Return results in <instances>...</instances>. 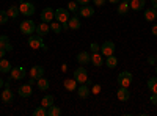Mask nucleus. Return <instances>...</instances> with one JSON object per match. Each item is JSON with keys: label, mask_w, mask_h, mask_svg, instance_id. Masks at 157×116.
<instances>
[{"label": "nucleus", "mask_w": 157, "mask_h": 116, "mask_svg": "<svg viewBox=\"0 0 157 116\" xmlns=\"http://www.w3.org/2000/svg\"><path fill=\"white\" fill-rule=\"evenodd\" d=\"M19 30H21L22 35L30 36V35H33L35 30H36V24H35L32 19H25V21H22V22L19 24Z\"/></svg>", "instance_id": "1"}, {"label": "nucleus", "mask_w": 157, "mask_h": 116, "mask_svg": "<svg viewBox=\"0 0 157 116\" xmlns=\"http://www.w3.org/2000/svg\"><path fill=\"white\" fill-rule=\"evenodd\" d=\"M132 80H134V77H132V74H130L129 71H121L120 74H118V85L120 86H127L129 88V85L132 83Z\"/></svg>", "instance_id": "2"}, {"label": "nucleus", "mask_w": 157, "mask_h": 116, "mask_svg": "<svg viewBox=\"0 0 157 116\" xmlns=\"http://www.w3.org/2000/svg\"><path fill=\"white\" fill-rule=\"evenodd\" d=\"M19 9H21V14L24 17H32L35 14V5L32 2H21Z\"/></svg>", "instance_id": "3"}, {"label": "nucleus", "mask_w": 157, "mask_h": 116, "mask_svg": "<svg viewBox=\"0 0 157 116\" xmlns=\"http://www.w3.org/2000/svg\"><path fill=\"white\" fill-rule=\"evenodd\" d=\"M29 47L30 49H46L44 47V43H43V36L39 35H30L29 36Z\"/></svg>", "instance_id": "4"}, {"label": "nucleus", "mask_w": 157, "mask_h": 116, "mask_svg": "<svg viewBox=\"0 0 157 116\" xmlns=\"http://www.w3.org/2000/svg\"><path fill=\"white\" fill-rule=\"evenodd\" d=\"M10 75H11V80H22L27 75V71H25L24 66H16V68H11Z\"/></svg>", "instance_id": "5"}, {"label": "nucleus", "mask_w": 157, "mask_h": 116, "mask_svg": "<svg viewBox=\"0 0 157 116\" xmlns=\"http://www.w3.org/2000/svg\"><path fill=\"white\" fill-rule=\"evenodd\" d=\"M69 17H71V16H69L68 8H57V9H55V21H58L60 24L68 22Z\"/></svg>", "instance_id": "6"}, {"label": "nucleus", "mask_w": 157, "mask_h": 116, "mask_svg": "<svg viewBox=\"0 0 157 116\" xmlns=\"http://www.w3.org/2000/svg\"><path fill=\"white\" fill-rule=\"evenodd\" d=\"M115 50H116V46H115L113 41H105V43L101 46V54H102V55H105V57L113 55V54H115Z\"/></svg>", "instance_id": "7"}, {"label": "nucleus", "mask_w": 157, "mask_h": 116, "mask_svg": "<svg viewBox=\"0 0 157 116\" xmlns=\"http://www.w3.org/2000/svg\"><path fill=\"white\" fill-rule=\"evenodd\" d=\"M54 19H55V11L52 9L50 6H46V8L41 11V21L46 22V24H50Z\"/></svg>", "instance_id": "8"}, {"label": "nucleus", "mask_w": 157, "mask_h": 116, "mask_svg": "<svg viewBox=\"0 0 157 116\" xmlns=\"http://www.w3.org/2000/svg\"><path fill=\"white\" fill-rule=\"evenodd\" d=\"M74 79H75L77 83H85V82L88 80V72H86V69H85V68H77V69L74 71Z\"/></svg>", "instance_id": "9"}, {"label": "nucleus", "mask_w": 157, "mask_h": 116, "mask_svg": "<svg viewBox=\"0 0 157 116\" xmlns=\"http://www.w3.org/2000/svg\"><path fill=\"white\" fill-rule=\"evenodd\" d=\"M78 14H80V17L90 19V17L94 16V8L91 5H82L80 8H78Z\"/></svg>", "instance_id": "10"}, {"label": "nucleus", "mask_w": 157, "mask_h": 116, "mask_svg": "<svg viewBox=\"0 0 157 116\" xmlns=\"http://www.w3.org/2000/svg\"><path fill=\"white\" fill-rule=\"evenodd\" d=\"M17 94L21 97H30L33 94V89H32V85L30 83H24L17 88Z\"/></svg>", "instance_id": "11"}, {"label": "nucleus", "mask_w": 157, "mask_h": 116, "mask_svg": "<svg viewBox=\"0 0 157 116\" xmlns=\"http://www.w3.org/2000/svg\"><path fill=\"white\" fill-rule=\"evenodd\" d=\"M2 102L3 104H13V100H14V93L10 89V86H5V89H3V93H2Z\"/></svg>", "instance_id": "12"}, {"label": "nucleus", "mask_w": 157, "mask_h": 116, "mask_svg": "<svg viewBox=\"0 0 157 116\" xmlns=\"http://www.w3.org/2000/svg\"><path fill=\"white\" fill-rule=\"evenodd\" d=\"M116 97L120 99L121 102H126L130 99V91H129V88L127 86H120V89L116 91Z\"/></svg>", "instance_id": "13"}, {"label": "nucleus", "mask_w": 157, "mask_h": 116, "mask_svg": "<svg viewBox=\"0 0 157 116\" xmlns=\"http://www.w3.org/2000/svg\"><path fill=\"white\" fill-rule=\"evenodd\" d=\"M68 25H69V30H78L82 27V22H80V19H78V13H75L74 16L69 17Z\"/></svg>", "instance_id": "14"}, {"label": "nucleus", "mask_w": 157, "mask_h": 116, "mask_svg": "<svg viewBox=\"0 0 157 116\" xmlns=\"http://www.w3.org/2000/svg\"><path fill=\"white\" fill-rule=\"evenodd\" d=\"M30 77H32V79H35V80L44 77V68L39 66V64H36V66L30 68Z\"/></svg>", "instance_id": "15"}, {"label": "nucleus", "mask_w": 157, "mask_h": 116, "mask_svg": "<svg viewBox=\"0 0 157 116\" xmlns=\"http://www.w3.org/2000/svg\"><path fill=\"white\" fill-rule=\"evenodd\" d=\"M75 91H77V94H78V97H80V99H86L91 94V89H90V86L86 83H80V86H78Z\"/></svg>", "instance_id": "16"}, {"label": "nucleus", "mask_w": 157, "mask_h": 116, "mask_svg": "<svg viewBox=\"0 0 157 116\" xmlns=\"http://www.w3.org/2000/svg\"><path fill=\"white\" fill-rule=\"evenodd\" d=\"M91 64L96 68H101L104 66V55L101 52H94V54H91Z\"/></svg>", "instance_id": "17"}, {"label": "nucleus", "mask_w": 157, "mask_h": 116, "mask_svg": "<svg viewBox=\"0 0 157 116\" xmlns=\"http://www.w3.org/2000/svg\"><path fill=\"white\" fill-rule=\"evenodd\" d=\"M75 58H77V63L82 64V66H86L88 63H91V54H88V52H78V55Z\"/></svg>", "instance_id": "18"}, {"label": "nucleus", "mask_w": 157, "mask_h": 116, "mask_svg": "<svg viewBox=\"0 0 157 116\" xmlns=\"http://www.w3.org/2000/svg\"><path fill=\"white\" fill-rule=\"evenodd\" d=\"M143 17H145L148 22H154L155 19H157V9L155 8H146L145 9V13H143Z\"/></svg>", "instance_id": "19"}, {"label": "nucleus", "mask_w": 157, "mask_h": 116, "mask_svg": "<svg viewBox=\"0 0 157 116\" xmlns=\"http://www.w3.org/2000/svg\"><path fill=\"white\" fill-rule=\"evenodd\" d=\"M49 32H50L49 24H46V22H43V21H41V24H38V25H36V30H35V33L39 35V36H46Z\"/></svg>", "instance_id": "20"}, {"label": "nucleus", "mask_w": 157, "mask_h": 116, "mask_svg": "<svg viewBox=\"0 0 157 116\" xmlns=\"http://www.w3.org/2000/svg\"><path fill=\"white\" fill-rule=\"evenodd\" d=\"M129 8H130L129 2H124V0H121V2L116 5V13H118L120 16H126L127 13H129Z\"/></svg>", "instance_id": "21"}, {"label": "nucleus", "mask_w": 157, "mask_h": 116, "mask_svg": "<svg viewBox=\"0 0 157 116\" xmlns=\"http://www.w3.org/2000/svg\"><path fill=\"white\" fill-rule=\"evenodd\" d=\"M129 5H130V9L132 11H141V9H145L146 0H130Z\"/></svg>", "instance_id": "22"}, {"label": "nucleus", "mask_w": 157, "mask_h": 116, "mask_svg": "<svg viewBox=\"0 0 157 116\" xmlns=\"http://www.w3.org/2000/svg\"><path fill=\"white\" fill-rule=\"evenodd\" d=\"M0 47H3L6 52H11L13 50V46L10 44V38L6 35H0Z\"/></svg>", "instance_id": "23"}, {"label": "nucleus", "mask_w": 157, "mask_h": 116, "mask_svg": "<svg viewBox=\"0 0 157 116\" xmlns=\"http://www.w3.org/2000/svg\"><path fill=\"white\" fill-rule=\"evenodd\" d=\"M11 68H13L11 63L6 58H0V72H2V74H10Z\"/></svg>", "instance_id": "24"}, {"label": "nucleus", "mask_w": 157, "mask_h": 116, "mask_svg": "<svg viewBox=\"0 0 157 116\" xmlns=\"http://www.w3.org/2000/svg\"><path fill=\"white\" fill-rule=\"evenodd\" d=\"M8 14H10V19H17L19 17V14H21V9H19V6L17 5H11L10 8H8Z\"/></svg>", "instance_id": "25"}, {"label": "nucleus", "mask_w": 157, "mask_h": 116, "mask_svg": "<svg viewBox=\"0 0 157 116\" xmlns=\"http://www.w3.org/2000/svg\"><path fill=\"white\" fill-rule=\"evenodd\" d=\"M36 85H38V88L41 89V91H47L49 86H50V83H49V80L46 79V77H41V79H38V80H36Z\"/></svg>", "instance_id": "26"}, {"label": "nucleus", "mask_w": 157, "mask_h": 116, "mask_svg": "<svg viewBox=\"0 0 157 116\" xmlns=\"http://www.w3.org/2000/svg\"><path fill=\"white\" fill-rule=\"evenodd\" d=\"M105 66H107V68H110V69H113V68H116V66H118V58L115 57V54H113V55L105 57Z\"/></svg>", "instance_id": "27"}, {"label": "nucleus", "mask_w": 157, "mask_h": 116, "mask_svg": "<svg viewBox=\"0 0 157 116\" xmlns=\"http://www.w3.org/2000/svg\"><path fill=\"white\" fill-rule=\"evenodd\" d=\"M63 85H64V88L68 89V91H75L77 89V82H75V79H66L63 82Z\"/></svg>", "instance_id": "28"}, {"label": "nucleus", "mask_w": 157, "mask_h": 116, "mask_svg": "<svg viewBox=\"0 0 157 116\" xmlns=\"http://www.w3.org/2000/svg\"><path fill=\"white\" fill-rule=\"evenodd\" d=\"M146 86L151 93H157V75L155 77H151V79L146 82Z\"/></svg>", "instance_id": "29"}, {"label": "nucleus", "mask_w": 157, "mask_h": 116, "mask_svg": "<svg viewBox=\"0 0 157 116\" xmlns=\"http://www.w3.org/2000/svg\"><path fill=\"white\" fill-rule=\"evenodd\" d=\"M49 27H50V32H54V33H57V35L63 32V27H61V24H60L58 21H55V19L50 22V25H49Z\"/></svg>", "instance_id": "30"}, {"label": "nucleus", "mask_w": 157, "mask_h": 116, "mask_svg": "<svg viewBox=\"0 0 157 116\" xmlns=\"http://www.w3.org/2000/svg\"><path fill=\"white\" fill-rule=\"evenodd\" d=\"M41 105L46 107V108H49L50 105H54V96H52V94H46L43 97V100H41Z\"/></svg>", "instance_id": "31"}, {"label": "nucleus", "mask_w": 157, "mask_h": 116, "mask_svg": "<svg viewBox=\"0 0 157 116\" xmlns=\"http://www.w3.org/2000/svg\"><path fill=\"white\" fill-rule=\"evenodd\" d=\"M61 114V108H58L57 105H50L47 108V116H60Z\"/></svg>", "instance_id": "32"}, {"label": "nucleus", "mask_w": 157, "mask_h": 116, "mask_svg": "<svg viewBox=\"0 0 157 116\" xmlns=\"http://www.w3.org/2000/svg\"><path fill=\"white\" fill-rule=\"evenodd\" d=\"M8 21H10L8 9H0V25H5Z\"/></svg>", "instance_id": "33"}, {"label": "nucleus", "mask_w": 157, "mask_h": 116, "mask_svg": "<svg viewBox=\"0 0 157 116\" xmlns=\"http://www.w3.org/2000/svg\"><path fill=\"white\" fill-rule=\"evenodd\" d=\"M33 116H47V108L43 107V105H39L38 108L33 110Z\"/></svg>", "instance_id": "34"}, {"label": "nucleus", "mask_w": 157, "mask_h": 116, "mask_svg": "<svg viewBox=\"0 0 157 116\" xmlns=\"http://www.w3.org/2000/svg\"><path fill=\"white\" fill-rule=\"evenodd\" d=\"M68 11L69 13H78V3L75 2V0H72V2L68 3Z\"/></svg>", "instance_id": "35"}, {"label": "nucleus", "mask_w": 157, "mask_h": 116, "mask_svg": "<svg viewBox=\"0 0 157 116\" xmlns=\"http://www.w3.org/2000/svg\"><path fill=\"white\" fill-rule=\"evenodd\" d=\"M90 50H91V54H94V52H101V46L98 43H91L90 44Z\"/></svg>", "instance_id": "36"}, {"label": "nucleus", "mask_w": 157, "mask_h": 116, "mask_svg": "<svg viewBox=\"0 0 157 116\" xmlns=\"http://www.w3.org/2000/svg\"><path fill=\"white\" fill-rule=\"evenodd\" d=\"M101 89H102V86H101L99 83L91 85V93H93V94H99V93H101Z\"/></svg>", "instance_id": "37"}, {"label": "nucleus", "mask_w": 157, "mask_h": 116, "mask_svg": "<svg viewBox=\"0 0 157 116\" xmlns=\"http://www.w3.org/2000/svg\"><path fill=\"white\" fill-rule=\"evenodd\" d=\"M93 3L96 5V6H104L107 3V0H93Z\"/></svg>", "instance_id": "38"}, {"label": "nucleus", "mask_w": 157, "mask_h": 116, "mask_svg": "<svg viewBox=\"0 0 157 116\" xmlns=\"http://www.w3.org/2000/svg\"><path fill=\"white\" fill-rule=\"evenodd\" d=\"M151 104L157 105V93H152V96H151Z\"/></svg>", "instance_id": "39"}, {"label": "nucleus", "mask_w": 157, "mask_h": 116, "mask_svg": "<svg viewBox=\"0 0 157 116\" xmlns=\"http://www.w3.org/2000/svg\"><path fill=\"white\" fill-rule=\"evenodd\" d=\"M75 2H77L78 5H90L91 0H75Z\"/></svg>", "instance_id": "40"}, {"label": "nucleus", "mask_w": 157, "mask_h": 116, "mask_svg": "<svg viewBox=\"0 0 157 116\" xmlns=\"http://www.w3.org/2000/svg\"><path fill=\"white\" fill-rule=\"evenodd\" d=\"M151 33H152V36H155V38H157V24H154V25H152Z\"/></svg>", "instance_id": "41"}, {"label": "nucleus", "mask_w": 157, "mask_h": 116, "mask_svg": "<svg viewBox=\"0 0 157 116\" xmlns=\"http://www.w3.org/2000/svg\"><path fill=\"white\" fill-rule=\"evenodd\" d=\"M148 63H149V64H155V63H157V61H155V57H152V55L148 57Z\"/></svg>", "instance_id": "42"}, {"label": "nucleus", "mask_w": 157, "mask_h": 116, "mask_svg": "<svg viewBox=\"0 0 157 116\" xmlns=\"http://www.w3.org/2000/svg\"><path fill=\"white\" fill-rule=\"evenodd\" d=\"M5 55H6V50H5L3 47H0V58H3Z\"/></svg>", "instance_id": "43"}, {"label": "nucleus", "mask_w": 157, "mask_h": 116, "mask_svg": "<svg viewBox=\"0 0 157 116\" xmlns=\"http://www.w3.org/2000/svg\"><path fill=\"white\" fill-rule=\"evenodd\" d=\"M107 2H110L112 5H118V3L121 2V0H107Z\"/></svg>", "instance_id": "44"}, {"label": "nucleus", "mask_w": 157, "mask_h": 116, "mask_svg": "<svg viewBox=\"0 0 157 116\" xmlns=\"http://www.w3.org/2000/svg\"><path fill=\"white\" fill-rule=\"evenodd\" d=\"M61 71H63V72H66V71H68V64H66V63H64L63 66H61Z\"/></svg>", "instance_id": "45"}, {"label": "nucleus", "mask_w": 157, "mask_h": 116, "mask_svg": "<svg viewBox=\"0 0 157 116\" xmlns=\"http://www.w3.org/2000/svg\"><path fill=\"white\" fill-rule=\"evenodd\" d=\"M151 5H152V8L157 9V0H151Z\"/></svg>", "instance_id": "46"}, {"label": "nucleus", "mask_w": 157, "mask_h": 116, "mask_svg": "<svg viewBox=\"0 0 157 116\" xmlns=\"http://www.w3.org/2000/svg\"><path fill=\"white\" fill-rule=\"evenodd\" d=\"M5 86V80L2 79V77H0V88H3Z\"/></svg>", "instance_id": "47"}, {"label": "nucleus", "mask_w": 157, "mask_h": 116, "mask_svg": "<svg viewBox=\"0 0 157 116\" xmlns=\"http://www.w3.org/2000/svg\"><path fill=\"white\" fill-rule=\"evenodd\" d=\"M154 71H155V75H157V64H155V68H154Z\"/></svg>", "instance_id": "48"}, {"label": "nucleus", "mask_w": 157, "mask_h": 116, "mask_svg": "<svg viewBox=\"0 0 157 116\" xmlns=\"http://www.w3.org/2000/svg\"><path fill=\"white\" fill-rule=\"evenodd\" d=\"M155 61H157V54H155Z\"/></svg>", "instance_id": "49"}, {"label": "nucleus", "mask_w": 157, "mask_h": 116, "mask_svg": "<svg viewBox=\"0 0 157 116\" xmlns=\"http://www.w3.org/2000/svg\"><path fill=\"white\" fill-rule=\"evenodd\" d=\"M124 2H130V0H124Z\"/></svg>", "instance_id": "50"}]
</instances>
